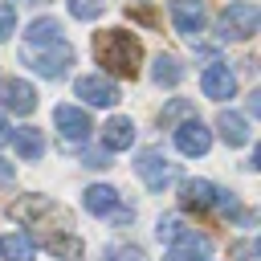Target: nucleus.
Segmentation results:
<instances>
[{"label": "nucleus", "instance_id": "f257e3e1", "mask_svg": "<svg viewBox=\"0 0 261 261\" xmlns=\"http://www.w3.org/2000/svg\"><path fill=\"white\" fill-rule=\"evenodd\" d=\"M94 61L114 77H135L143 65V45L126 29H102L94 37Z\"/></svg>", "mask_w": 261, "mask_h": 261}, {"label": "nucleus", "instance_id": "cd10ccee", "mask_svg": "<svg viewBox=\"0 0 261 261\" xmlns=\"http://www.w3.org/2000/svg\"><path fill=\"white\" fill-rule=\"evenodd\" d=\"M0 184H12V163L0 159Z\"/></svg>", "mask_w": 261, "mask_h": 261}, {"label": "nucleus", "instance_id": "412c9836", "mask_svg": "<svg viewBox=\"0 0 261 261\" xmlns=\"http://www.w3.org/2000/svg\"><path fill=\"white\" fill-rule=\"evenodd\" d=\"M45 249H49L53 257H61V261H82V241H77L73 232H61V237L45 241Z\"/></svg>", "mask_w": 261, "mask_h": 261}, {"label": "nucleus", "instance_id": "6ab92c4d", "mask_svg": "<svg viewBox=\"0 0 261 261\" xmlns=\"http://www.w3.org/2000/svg\"><path fill=\"white\" fill-rule=\"evenodd\" d=\"M8 139L16 143V155H20V159H41V155H45V139H41L37 126H16Z\"/></svg>", "mask_w": 261, "mask_h": 261}, {"label": "nucleus", "instance_id": "9b49d317", "mask_svg": "<svg viewBox=\"0 0 261 261\" xmlns=\"http://www.w3.org/2000/svg\"><path fill=\"white\" fill-rule=\"evenodd\" d=\"M200 86H204V94H208V98L224 102V98H232V94H237V73H232L224 61H212V65L204 69Z\"/></svg>", "mask_w": 261, "mask_h": 261}, {"label": "nucleus", "instance_id": "423d86ee", "mask_svg": "<svg viewBox=\"0 0 261 261\" xmlns=\"http://www.w3.org/2000/svg\"><path fill=\"white\" fill-rule=\"evenodd\" d=\"M24 57L33 61V69L41 77H65L69 65H73V49L61 41V45H49V49H24Z\"/></svg>", "mask_w": 261, "mask_h": 261}, {"label": "nucleus", "instance_id": "9d476101", "mask_svg": "<svg viewBox=\"0 0 261 261\" xmlns=\"http://www.w3.org/2000/svg\"><path fill=\"white\" fill-rule=\"evenodd\" d=\"M175 147H179L184 155H192V159H196V155H204V151L212 147V130H208L200 118H188V122H179V126H175Z\"/></svg>", "mask_w": 261, "mask_h": 261}, {"label": "nucleus", "instance_id": "7ed1b4c3", "mask_svg": "<svg viewBox=\"0 0 261 261\" xmlns=\"http://www.w3.org/2000/svg\"><path fill=\"white\" fill-rule=\"evenodd\" d=\"M257 24H261V8H257L253 0H232V4L220 12L216 33H220V41H245V37L257 33Z\"/></svg>", "mask_w": 261, "mask_h": 261}, {"label": "nucleus", "instance_id": "6e6552de", "mask_svg": "<svg viewBox=\"0 0 261 261\" xmlns=\"http://www.w3.org/2000/svg\"><path fill=\"white\" fill-rule=\"evenodd\" d=\"M171 24H175V33L179 37H200L204 33V24H208V8H204V0H171Z\"/></svg>", "mask_w": 261, "mask_h": 261}, {"label": "nucleus", "instance_id": "2eb2a0df", "mask_svg": "<svg viewBox=\"0 0 261 261\" xmlns=\"http://www.w3.org/2000/svg\"><path fill=\"white\" fill-rule=\"evenodd\" d=\"M61 41L65 37H61V24L53 16H41L24 29V49H49V45H61Z\"/></svg>", "mask_w": 261, "mask_h": 261}, {"label": "nucleus", "instance_id": "393cba45", "mask_svg": "<svg viewBox=\"0 0 261 261\" xmlns=\"http://www.w3.org/2000/svg\"><path fill=\"white\" fill-rule=\"evenodd\" d=\"M179 114H192V102H188V98H175V102H171V106L159 114V122L167 126V122H171V118H179Z\"/></svg>", "mask_w": 261, "mask_h": 261}, {"label": "nucleus", "instance_id": "1a4fd4ad", "mask_svg": "<svg viewBox=\"0 0 261 261\" xmlns=\"http://www.w3.org/2000/svg\"><path fill=\"white\" fill-rule=\"evenodd\" d=\"M77 98L82 102H90V106H114L122 94H118V86L110 82V77H102V73H86V77H77Z\"/></svg>", "mask_w": 261, "mask_h": 261}, {"label": "nucleus", "instance_id": "4468645a", "mask_svg": "<svg viewBox=\"0 0 261 261\" xmlns=\"http://www.w3.org/2000/svg\"><path fill=\"white\" fill-rule=\"evenodd\" d=\"M179 204H184V208H196V212L216 208V184H208V179H184Z\"/></svg>", "mask_w": 261, "mask_h": 261}, {"label": "nucleus", "instance_id": "bb28decb", "mask_svg": "<svg viewBox=\"0 0 261 261\" xmlns=\"http://www.w3.org/2000/svg\"><path fill=\"white\" fill-rule=\"evenodd\" d=\"M86 167H94V171L110 167V151H106V147H102V151H86Z\"/></svg>", "mask_w": 261, "mask_h": 261}, {"label": "nucleus", "instance_id": "20e7f679", "mask_svg": "<svg viewBox=\"0 0 261 261\" xmlns=\"http://www.w3.org/2000/svg\"><path fill=\"white\" fill-rule=\"evenodd\" d=\"M53 122H57V135H61V143H65V147H82V143L90 139V130H94L90 114H86V110H77V106H65V102L53 110Z\"/></svg>", "mask_w": 261, "mask_h": 261}, {"label": "nucleus", "instance_id": "0eeeda50", "mask_svg": "<svg viewBox=\"0 0 261 261\" xmlns=\"http://www.w3.org/2000/svg\"><path fill=\"white\" fill-rule=\"evenodd\" d=\"M0 110H8V114H33V110H37V90H33V82H24V77H4V82H0Z\"/></svg>", "mask_w": 261, "mask_h": 261}, {"label": "nucleus", "instance_id": "a211bd4d", "mask_svg": "<svg viewBox=\"0 0 261 261\" xmlns=\"http://www.w3.org/2000/svg\"><path fill=\"white\" fill-rule=\"evenodd\" d=\"M33 253H37V241L29 232H4L0 237V257L4 261H33Z\"/></svg>", "mask_w": 261, "mask_h": 261}, {"label": "nucleus", "instance_id": "c85d7f7f", "mask_svg": "<svg viewBox=\"0 0 261 261\" xmlns=\"http://www.w3.org/2000/svg\"><path fill=\"white\" fill-rule=\"evenodd\" d=\"M8 135H12V126H8V122H4V114H0V147L8 143Z\"/></svg>", "mask_w": 261, "mask_h": 261}, {"label": "nucleus", "instance_id": "f03ea898", "mask_svg": "<svg viewBox=\"0 0 261 261\" xmlns=\"http://www.w3.org/2000/svg\"><path fill=\"white\" fill-rule=\"evenodd\" d=\"M12 220H20L24 228H33L37 237L33 241H53V237H61V232H73V216L57 204V200H49V196H24V200H16L12 204Z\"/></svg>", "mask_w": 261, "mask_h": 261}, {"label": "nucleus", "instance_id": "dca6fc26", "mask_svg": "<svg viewBox=\"0 0 261 261\" xmlns=\"http://www.w3.org/2000/svg\"><path fill=\"white\" fill-rule=\"evenodd\" d=\"M82 204H86V212H94V216H110V212L118 208V192H114L110 184H90V188L82 192Z\"/></svg>", "mask_w": 261, "mask_h": 261}, {"label": "nucleus", "instance_id": "ddd939ff", "mask_svg": "<svg viewBox=\"0 0 261 261\" xmlns=\"http://www.w3.org/2000/svg\"><path fill=\"white\" fill-rule=\"evenodd\" d=\"M130 143H135V122H130L126 114H114V118L102 126V147L114 155V151H130Z\"/></svg>", "mask_w": 261, "mask_h": 261}, {"label": "nucleus", "instance_id": "5701e85b", "mask_svg": "<svg viewBox=\"0 0 261 261\" xmlns=\"http://www.w3.org/2000/svg\"><path fill=\"white\" fill-rule=\"evenodd\" d=\"M65 4H69V12L77 20H98L102 8H106V0H65Z\"/></svg>", "mask_w": 261, "mask_h": 261}, {"label": "nucleus", "instance_id": "b1692460", "mask_svg": "<svg viewBox=\"0 0 261 261\" xmlns=\"http://www.w3.org/2000/svg\"><path fill=\"white\" fill-rule=\"evenodd\" d=\"M106 257H110V261H147V253H143L139 245H114Z\"/></svg>", "mask_w": 261, "mask_h": 261}, {"label": "nucleus", "instance_id": "f3484780", "mask_svg": "<svg viewBox=\"0 0 261 261\" xmlns=\"http://www.w3.org/2000/svg\"><path fill=\"white\" fill-rule=\"evenodd\" d=\"M216 130H220V139H224L228 147H245V143L253 139L249 122H245L241 114H232V110H220V118H216Z\"/></svg>", "mask_w": 261, "mask_h": 261}, {"label": "nucleus", "instance_id": "a878e982", "mask_svg": "<svg viewBox=\"0 0 261 261\" xmlns=\"http://www.w3.org/2000/svg\"><path fill=\"white\" fill-rule=\"evenodd\" d=\"M12 29H16V12H12L8 4H0V41H8Z\"/></svg>", "mask_w": 261, "mask_h": 261}, {"label": "nucleus", "instance_id": "4be33fe9", "mask_svg": "<svg viewBox=\"0 0 261 261\" xmlns=\"http://www.w3.org/2000/svg\"><path fill=\"white\" fill-rule=\"evenodd\" d=\"M184 232H188V228H184V220H179V216H159V224H155V237H159L163 245H175Z\"/></svg>", "mask_w": 261, "mask_h": 261}, {"label": "nucleus", "instance_id": "f8f14e48", "mask_svg": "<svg viewBox=\"0 0 261 261\" xmlns=\"http://www.w3.org/2000/svg\"><path fill=\"white\" fill-rule=\"evenodd\" d=\"M208 253H212V241H208L204 232H192V228H188V232L163 253V261H204Z\"/></svg>", "mask_w": 261, "mask_h": 261}, {"label": "nucleus", "instance_id": "aec40b11", "mask_svg": "<svg viewBox=\"0 0 261 261\" xmlns=\"http://www.w3.org/2000/svg\"><path fill=\"white\" fill-rule=\"evenodd\" d=\"M151 77H155L159 86H179V82H184V65H179L171 53H159L155 65H151Z\"/></svg>", "mask_w": 261, "mask_h": 261}, {"label": "nucleus", "instance_id": "39448f33", "mask_svg": "<svg viewBox=\"0 0 261 261\" xmlns=\"http://www.w3.org/2000/svg\"><path fill=\"white\" fill-rule=\"evenodd\" d=\"M135 171H139V179L151 188V192H163L171 179H175V163L163 155V151H139V163H135Z\"/></svg>", "mask_w": 261, "mask_h": 261}]
</instances>
